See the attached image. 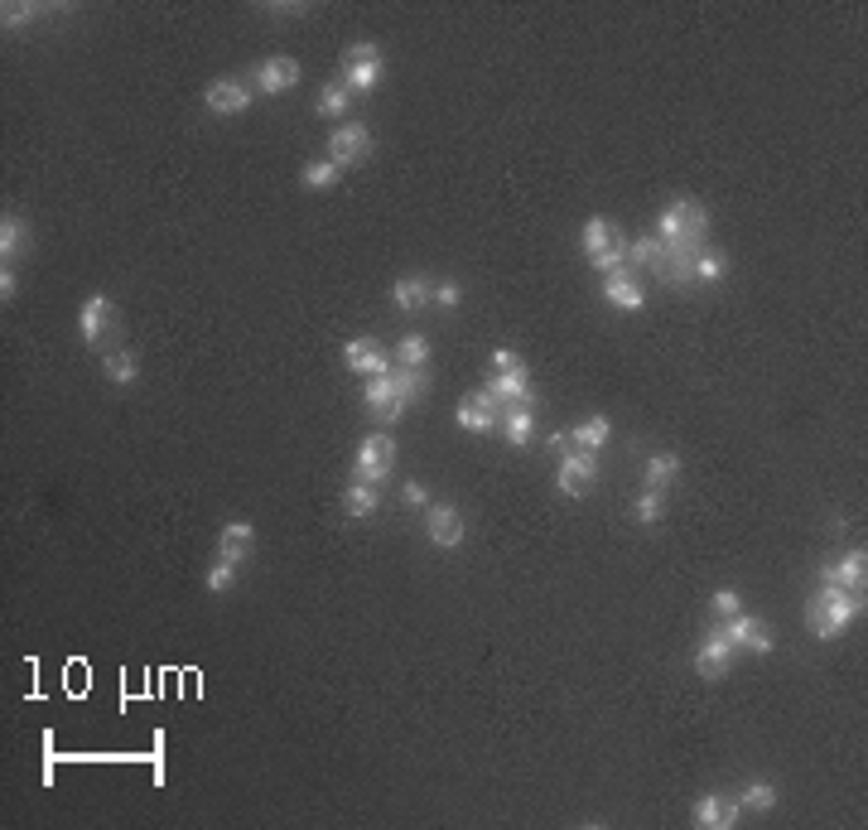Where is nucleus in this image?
I'll use <instances>...</instances> for the list:
<instances>
[{
	"mask_svg": "<svg viewBox=\"0 0 868 830\" xmlns=\"http://www.w3.org/2000/svg\"><path fill=\"white\" fill-rule=\"evenodd\" d=\"M15 290H20V276H15V266H5L0 271V300H15Z\"/></svg>",
	"mask_w": 868,
	"mask_h": 830,
	"instance_id": "a18cd8bd",
	"label": "nucleus"
},
{
	"mask_svg": "<svg viewBox=\"0 0 868 830\" xmlns=\"http://www.w3.org/2000/svg\"><path fill=\"white\" fill-rule=\"evenodd\" d=\"M488 391L502 401V406H536V387H531L526 367H516V372H492Z\"/></svg>",
	"mask_w": 868,
	"mask_h": 830,
	"instance_id": "a211bd4d",
	"label": "nucleus"
},
{
	"mask_svg": "<svg viewBox=\"0 0 868 830\" xmlns=\"http://www.w3.org/2000/svg\"><path fill=\"white\" fill-rule=\"evenodd\" d=\"M550 444L560 449L555 488H560L565 498H584V493H589V488L598 483V459H594V454H584V449H574L570 435H550Z\"/></svg>",
	"mask_w": 868,
	"mask_h": 830,
	"instance_id": "7ed1b4c3",
	"label": "nucleus"
},
{
	"mask_svg": "<svg viewBox=\"0 0 868 830\" xmlns=\"http://www.w3.org/2000/svg\"><path fill=\"white\" fill-rule=\"evenodd\" d=\"M401 498H406L410 507H430V488H425L420 478H410L406 488H401Z\"/></svg>",
	"mask_w": 868,
	"mask_h": 830,
	"instance_id": "79ce46f5",
	"label": "nucleus"
},
{
	"mask_svg": "<svg viewBox=\"0 0 868 830\" xmlns=\"http://www.w3.org/2000/svg\"><path fill=\"white\" fill-rule=\"evenodd\" d=\"M627 266H642V271H656V276H661L666 251H661V242H656V237H637V242L627 247Z\"/></svg>",
	"mask_w": 868,
	"mask_h": 830,
	"instance_id": "2f4dec72",
	"label": "nucleus"
},
{
	"mask_svg": "<svg viewBox=\"0 0 868 830\" xmlns=\"http://www.w3.org/2000/svg\"><path fill=\"white\" fill-rule=\"evenodd\" d=\"M434 305H439V309H459L463 305L459 280H439V285H434Z\"/></svg>",
	"mask_w": 868,
	"mask_h": 830,
	"instance_id": "ea45409f",
	"label": "nucleus"
},
{
	"mask_svg": "<svg viewBox=\"0 0 868 830\" xmlns=\"http://www.w3.org/2000/svg\"><path fill=\"white\" fill-rule=\"evenodd\" d=\"M463 512L454 507V502H430L425 507V536H430V546H439V551H459L463 546Z\"/></svg>",
	"mask_w": 868,
	"mask_h": 830,
	"instance_id": "9b49d317",
	"label": "nucleus"
},
{
	"mask_svg": "<svg viewBox=\"0 0 868 830\" xmlns=\"http://www.w3.org/2000/svg\"><path fill=\"white\" fill-rule=\"evenodd\" d=\"M516 367H521V358H516L512 348H497L492 353V372H516Z\"/></svg>",
	"mask_w": 868,
	"mask_h": 830,
	"instance_id": "c03bdc74",
	"label": "nucleus"
},
{
	"mask_svg": "<svg viewBox=\"0 0 868 830\" xmlns=\"http://www.w3.org/2000/svg\"><path fill=\"white\" fill-rule=\"evenodd\" d=\"M777 797H782V792H777L772 782H753V787H743V792H738V802L748 806V811H772V806H777Z\"/></svg>",
	"mask_w": 868,
	"mask_h": 830,
	"instance_id": "c9c22d12",
	"label": "nucleus"
},
{
	"mask_svg": "<svg viewBox=\"0 0 868 830\" xmlns=\"http://www.w3.org/2000/svg\"><path fill=\"white\" fill-rule=\"evenodd\" d=\"M391 469H396V435L372 430L367 440L357 444V478L372 483V488H381V483L391 478Z\"/></svg>",
	"mask_w": 868,
	"mask_h": 830,
	"instance_id": "20e7f679",
	"label": "nucleus"
},
{
	"mask_svg": "<svg viewBox=\"0 0 868 830\" xmlns=\"http://www.w3.org/2000/svg\"><path fill=\"white\" fill-rule=\"evenodd\" d=\"M603 300L618 309V314H637V309L647 305L642 280L632 276V266H627V271H618V276H603Z\"/></svg>",
	"mask_w": 868,
	"mask_h": 830,
	"instance_id": "f3484780",
	"label": "nucleus"
},
{
	"mask_svg": "<svg viewBox=\"0 0 868 830\" xmlns=\"http://www.w3.org/2000/svg\"><path fill=\"white\" fill-rule=\"evenodd\" d=\"M29 247H34L29 222L20 218V213H5V218H0V261H5V266H15L20 256H29Z\"/></svg>",
	"mask_w": 868,
	"mask_h": 830,
	"instance_id": "6ab92c4d",
	"label": "nucleus"
},
{
	"mask_svg": "<svg viewBox=\"0 0 868 830\" xmlns=\"http://www.w3.org/2000/svg\"><path fill=\"white\" fill-rule=\"evenodd\" d=\"M362 401H367V411L377 415L381 425H396V420L406 415V401H401V391H396L391 377H372L367 391H362Z\"/></svg>",
	"mask_w": 868,
	"mask_h": 830,
	"instance_id": "dca6fc26",
	"label": "nucleus"
},
{
	"mask_svg": "<svg viewBox=\"0 0 868 830\" xmlns=\"http://www.w3.org/2000/svg\"><path fill=\"white\" fill-rule=\"evenodd\" d=\"M425 362H430V338H425V333H406V338L396 343V367L425 372Z\"/></svg>",
	"mask_w": 868,
	"mask_h": 830,
	"instance_id": "c756f323",
	"label": "nucleus"
},
{
	"mask_svg": "<svg viewBox=\"0 0 868 830\" xmlns=\"http://www.w3.org/2000/svg\"><path fill=\"white\" fill-rule=\"evenodd\" d=\"M502 435L512 449H526L531 435H536V406H507L502 411Z\"/></svg>",
	"mask_w": 868,
	"mask_h": 830,
	"instance_id": "5701e85b",
	"label": "nucleus"
},
{
	"mask_svg": "<svg viewBox=\"0 0 868 830\" xmlns=\"http://www.w3.org/2000/svg\"><path fill=\"white\" fill-rule=\"evenodd\" d=\"M266 15H280V20H290V15H309V5H304V0H280V5H266Z\"/></svg>",
	"mask_w": 868,
	"mask_h": 830,
	"instance_id": "37998d69",
	"label": "nucleus"
},
{
	"mask_svg": "<svg viewBox=\"0 0 868 830\" xmlns=\"http://www.w3.org/2000/svg\"><path fill=\"white\" fill-rule=\"evenodd\" d=\"M733 647L729 637H724V628H714V633L700 637V647H695V676H705V681H724L733 666Z\"/></svg>",
	"mask_w": 868,
	"mask_h": 830,
	"instance_id": "ddd939ff",
	"label": "nucleus"
},
{
	"mask_svg": "<svg viewBox=\"0 0 868 830\" xmlns=\"http://www.w3.org/2000/svg\"><path fill=\"white\" fill-rule=\"evenodd\" d=\"M203 107L213 111V116H242V111L251 107V92H246L242 78H217V83H208V92H203Z\"/></svg>",
	"mask_w": 868,
	"mask_h": 830,
	"instance_id": "4468645a",
	"label": "nucleus"
},
{
	"mask_svg": "<svg viewBox=\"0 0 868 830\" xmlns=\"http://www.w3.org/2000/svg\"><path fill=\"white\" fill-rule=\"evenodd\" d=\"M864 565H868V555H864V546L859 551H849L844 560H835L830 570H820V584H840V589H854V594H864Z\"/></svg>",
	"mask_w": 868,
	"mask_h": 830,
	"instance_id": "aec40b11",
	"label": "nucleus"
},
{
	"mask_svg": "<svg viewBox=\"0 0 868 830\" xmlns=\"http://www.w3.org/2000/svg\"><path fill=\"white\" fill-rule=\"evenodd\" d=\"M608 440H613V425H608V415H589V420H584V425H579V430L570 435V444H574V449H584V454H598V449H603Z\"/></svg>",
	"mask_w": 868,
	"mask_h": 830,
	"instance_id": "cd10ccee",
	"label": "nucleus"
},
{
	"mask_svg": "<svg viewBox=\"0 0 868 830\" xmlns=\"http://www.w3.org/2000/svg\"><path fill=\"white\" fill-rule=\"evenodd\" d=\"M859 613H864V594L840 589V584H820L811 599H806V633L820 637V642H830V637H840Z\"/></svg>",
	"mask_w": 868,
	"mask_h": 830,
	"instance_id": "f03ea898",
	"label": "nucleus"
},
{
	"mask_svg": "<svg viewBox=\"0 0 868 830\" xmlns=\"http://www.w3.org/2000/svg\"><path fill=\"white\" fill-rule=\"evenodd\" d=\"M589 266H594V271H603V276H618V271H627V242L618 237V242L603 251V256H594Z\"/></svg>",
	"mask_w": 868,
	"mask_h": 830,
	"instance_id": "4c0bfd02",
	"label": "nucleus"
},
{
	"mask_svg": "<svg viewBox=\"0 0 868 830\" xmlns=\"http://www.w3.org/2000/svg\"><path fill=\"white\" fill-rule=\"evenodd\" d=\"M299 78H304V68L290 54H271L251 68V83H256V92H266V97H280V92L299 87Z\"/></svg>",
	"mask_w": 868,
	"mask_h": 830,
	"instance_id": "f8f14e48",
	"label": "nucleus"
},
{
	"mask_svg": "<svg viewBox=\"0 0 868 830\" xmlns=\"http://www.w3.org/2000/svg\"><path fill=\"white\" fill-rule=\"evenodd\" d=\"M251 546H256V526L251 522H227L222 526V536H217V555L232 560V565H246Z\"/></svg>",
	"mask_w": 868,
	"mask_h": 830,
	"instance_id": "4be33fe9",
	"label": "nucleus"
},
{
	"mask_svg": "<svg viewBox=\"0 0 868 830\" xmlns=\"http://www.w3.org/2000/svg\"><path fill=\"white\" fill-rule=\"evenodd\" d=\"M102 372H107L111 387H136L140 382V358L131 353V348H111L107 358H102Z\"/></svg>",
	"mask_w": 868,
	"mask_h": 830,
	"instance_id": "b1692460",
	"label": "nucleus"
},
{
	"mask_svg": "<svg viewBox=\"0 0 868 830\" xmlns=\"http://www.w3.org/2000/svg\"><path fill=\"white\" fill-rule=\"evenodd\" d=\"M729 276V256L719 247H705L695 261H690V280H700V285H714V280Z\"/></svg>",
	"mask_w": 868,
	"mask_h": 830,
	"instance_id": "c85d7f7f",
	"label": "nucleus"
},
{
	"mask_svg": "<svg viewBox=\"0 0 868 830\" xmlns=\"http://www.w3.org/2000/svg\"><path fill=\"white\" fill-rule=\"evenodd\" d=\"M676 478H680V459H676V454H651V459H647V488L666 493Z\"/></svg>",
	"mask_w": 868,
	"mask_h": 830,
	"instance_id": "473e14b6",
	"label": "nucleus"
},
{
	"mask_svg": "<svg viewBox=\"0 0 868 830\" xmlns=\"http://www.w3.org/2000/svg\"><path fill=\"white\" fill-rule=\"evenodd\" d=\"M705 237H709V208L695 203V198H676L661 218H656V242L666 251V266H661V280L666 285H695L690 280V261L705 251Z\"/></svg>",
	"mask_w": 868,
	"mask_h": 830,
	"instance_id": "f257e3e1",
	"label": "nucleus"
},
{
	"mask_svg": "<svg viewBox=\"0 0 868 830\" xmlns=\"http://www.w3.org/2000/svg\"><path fill=\"white\" fill-rule=\"evenodd\" d=\"M314 111H319L324 121H343V116L353 111V87L343 83V78H333V83H324V92H319V102H314Z\"/></svg>",
	"mask_w": 868,
	"mask_h": 830,
	"instance_id": "393cba45",
	"label": "nucleus"
},
{
	"mask_svg": "<svg viewBox=\"0 0 868 830\" xmlns=\"http://www.w3.org/2000/svg\"><path fill=\"white\" fill-rule=\"evenodd\" d=\"M372 155V131L362 126V121H343L333 136H328V160L338 169H353V165H362Z\"/></svg>",
	"mask_w": 868,
	"mask_h": 830,
	"instance_id": "1a4fd4ad",
	"label": "nucleus"
},
{
	"mask_svg": "<svg viewBox=\"0 0 868 830\" xmlns=\"http://www.w3.org/2000/svg\"><path fill=\"white\" fill-rule=\"evenodd\" d=\"M343 367L372 382V377H391V372H396V358H391L386 348H377V338H348Z\"/></svg>",
	"mask_w": 868,
	"mask_h": 830,
	"instance_id": "9d476101",
	"label": "nucleus"
},
{
	"mask_svg": "<svg viewBox=\"0 0 868 830\" xmlns=\"http://www.w3.org/2000/svg\"><path fill=\"white\" fill-rule=\"evenodd\" d=\"M377 78H381V49L377 44H367V39L348 44V49H343V83L353 87V92H372Z\"/></svg>",
	"mask_w": 868,
	"mask_h": 830,
	"instance_id": "6e6552de",
	"label": "nucleus"
},
{
	"mask_svg": "<svg viewBox=\"0 0 868 830\" xmlns=\"http://www.w3.org/2000/svg\"><path fill=\"white\" fill-rule=\"evenodd\" d=\"M632 517L642 526H656L661 517H666V493H656V488H642V498H637V507H632Z\"/></svg>",
	"mask_w": 868,
	"mask_h": 830,
	"instance_id": "f704fd0d",
	"label": "nucleus"
},
{
	"mask_svg": "<svg viewBox=\"0 0 868 830\" xmlns=\"http://www.w3.org/2000/svg\"><path fill=\"white\" fill-rule=\"evenodd\" d=\"M0 15H5V25H10V29H20L25 20H34V15H39V5H5Z\"/></svg>",
	"mask_w": 868,
	"mask_h": 830,
	"instance_id": "a19ab883",
	"label": "nucleus"
},
{
	"mask_svg": "<svg viewBox=\"0 0 868 830\" xmlns=\"http://www.w3.org/2000/svg\"><path fill=\"white\" fill-rule=\"evenodd\" d=\"M738 816H743V802H738V797L705 792V797L695 802V826H705V830H733Z\"/></svg>",
	"mask_w": 868,
	"mask_h": 830,
	"instance_id": "2eb2a0df",
	"label": "nucleus"
},
{
	"mask_svg": "<svg viewBox=\"0 0 868 830\" xmlns=\"http://www.w3.org/2000/svg\"><path fill=\"white\" fill-rule=\"evenodd\" d=\"M381 507V493L372 488V483H362V478H353L348 483V493H343V512L353 517V522H362V517H372Z\"/></svg>",
	"mask_w": 868,
	"mask_h": 830,
	"instance_id": "a878e982",
	"label": "nucleus"
},
{
	"mask_svg": "<svg viewBox=\"0 0 868 830\" xmlns=\"http://www.w3.org/2000/svg\"><path fill=\"white\" fill-rule=\"evenodd\" d=\"M78 333H82L87 348H97V343L116 338V333H121V309H116V300H111V295H92V300L82 305V314H78Z\"/></svg>",
	"mask_w": 868,
	"mask_h": 830,
	"instance_id": "39448f33",
	"label": "nucleus"
},
{
	"mask_svg": "<svg viewBox=\"0 0 868 830\" xmlns=\"http://www.w3.org/2000/svg\"><path fill=\"white\" fill-rule=\"evenodd\" d=\"M338 174H343V169L333 165V160H309V165H304V174H299V184H304V189H309V194H324V189H333V184H338Z\"/></svg>",
	"mask_w": 868,
	"mask_h": 830,
	"instance_id": "7c9ffc66",
	"label": "nucleus"
},
{
	"mask_svg": "<svg viewBox=\"0 0 868 830\" xmlns=\"http://www.w3.org/2000/svg\"><path fill=\"white\" fill-rule=\"evenodd\" d=\"M237 575H242V565H232V560H222V555H217L213 570L203 575V589H208V594H227V589L237 584Z\"/></svg>",
	"mask_w": 868,
	"mask_h": 830,
	"instance_id": "72a5a7b5",
	"label": "nucleus"
},
{
	"mask_svg": "<svg viewBox=\"0 0 868 830\" xmlns=\"http://www.w3.org/2000/svg\"><path fill=\"white\" fill-rule=\"evenodd\" d=\"M391 300H396V309H406V314H420V309L434 305V280L430 276H406L391 285Z\"/></svg>",
	"mask_w": 868,
	"mask_h": 830,
	"instance_id": "412c9836",
	"label": "nucleus"
},
{
	"mask_svg": "<svg viewBox=\"0 0 868 830\" xmlns=\"http://www.w3.org/2000/svg\"><path fill=\"white\" fill-rule=\"evenodd\" d=\"M391 382H396V391H401V401H420L425 396V372H410V367H396L391 372Z\"/></svg>",
	"mask_w": 868,
	"mask_h": 830,
	"instance_id": "e433bc0d",
	"label": "nucleus"
},
{
	"mask_svg": "<svg viewBox=\"0 0 868 830\" xmlns=\"http://www.w3.org/2000/svg\"><path fill=\"white\" fill-rule=\"evenodd\" d=\"M502 411H507V406H502L488 387H478L473 396H463L459 406H454V420H459V430L488 435V430H502Z\"/></svg>",
	"mask_w": 868,
	"mask_h": 830,
	"instance_id": "423d86ee",
	"label": "nucleus"
},
{
	"mask_svg": "<svg viewBox=\"0 0 868 830\" xmlns=\"http://www.w3.org/2000/svg\"><path fill=\"white\" fill-rule=\"evenodd\" d=\"M709 609L719 613V618H733V613H743V594H738V589H719V594L709 599Z\"/></svg>",
	"mask_w": 868,
	"mask_h": 830,
	"instance_id": "58836bf2",
	"label": "nucleus"
},
{
	"mask_svg": "<svg viewBox=\"0 0 868 830\" xmlns=\"http://www.w3.org/2000/svg\"><path fill=\"white\" fill-rule=\"evenodd\" d=\"M724 637H729L738 652H753V657H767V652L777 647L772 623H767V618H753V613H733V618H724Z\"/></svg>",
	"mask_w": 868,
	"mask_h": 830,
	"instance_id": "0eeeda50",
	"label": "nucleus"
},
{
	"mask_svg": "<svg viewBox=\"0 0 868 830\" xmlns=\"http://www.w3.org/2000/svg\"><path fill=\"white\" fill-rule=\"evenodd\" d=\"M613 242H618V227H613V218H589V222H584L579 247H584V256H589V261H594V256H603Z\"/></svg>",
	"mask_w": 868,
	"mask_h": 830,
	"instance_id": "bb28decb",
	"label": "nucleus"
}]
</instances>
